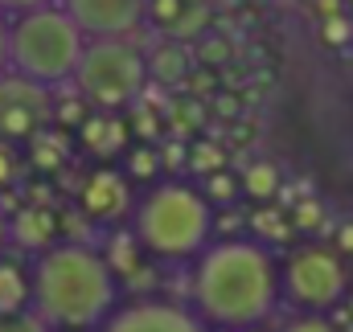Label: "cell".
Masks as SVG:
<instances>
[{
	"label": "cell",
	"mask_w": 353,
	"mask_h": 332,
	"mask_svg": "<svg viewBox=\"0 0 353 332\" xmlns=\"http://www.w3.org/2000/svg\"><path fill=\"white\" fill-rule=\"evenodd\" d=\"M197 70V58H193V45H181V41H157L148 50V83L161 86V90H185L189 79Z\"/></svg>",
	"instance_id": "cell-12"
},
{
	"label": "cell",
	"mask_w": 353,
	"mask_h": 332,
	"mask_svg": "<svg viewBox=\"0 0 353 332\" xmlns=\"http://www.w3.org/2000/svg\"><path fill=\"white\" fill-rule=\"evenodd\" d=\"M350 17H353V12H350Z\"/></svg>",
	"instance_id": "cell-41"
},
{
	"label": "cell",
	"mask_w": 353,
	"mask_h": 332,
	"mask_svg": "<svg viewBox=\"0 0 353 332\" xmlns=\"http://www.w3.org/2000/svg\"><path fill=\"white\" fill-rule=\"evenodd\" d=\"M90 115H94V107H90L74 86L54 90V127H62V132H79Z\"/></svg>",
	"instance_id": "cell-18"
},
{
	"label": "cell",
	"mask_w": 353,
	"mask_h": 332,
	"mask_svg": "<svg viewBox=\"0 0 353 332\" xmlns=\"http://www.w3.org/2000/svg\"><path fill=\"white\" fill-rule=\"evenodd\" d=\"M25 160L29 168H37V172H58V168L70 160V132H62V127H41L29 144H25Z\"/></svg>",
	"instance_id": "cell-14"
},
{
	"label": "cell",
	"mask_w": 353,
	"mask_h": 332,
	"mask_svg": "<svg viewBox=\"0 0 353 332\" xmlns=\"http://www.w3.org/2000/svg\"><path fill=\"white\" fill-rule=\"evenodd\" d=\"M99 332H214L193 304H181L169 295H132L115 308V316Z\"/></svg>",
	"instance_id": "cell-7"
},
{
	"label": "cell",
	"mask_w": 353,
	"mask_h": 332,
	"mask_svg": "<svg viewBox=\"0 0 353 332\" xmlns=\"http://www.w3.org/2000/svg\"><path fill=\"white\" fill-rule=\"evenodd\" d=\"M87 41L90 37L79 29V21L62 4L12 17L8 74H21V79L46 86V90H62V86L74 83L79 62L87 54Z\"/></svg>",
	"instance_id": "cell-4"
},
{
	"label": "cell",
	"mask_w": 353,
	"mask_h": 332,
	"mask_svg": "<svg viewBox=\"0 0 353 332\" xmlns=\"http://www.w3.org/2000/svg\"><path fill=\"white\" fill-rule=\"evenodd\" d=\"M201 193H205V201L214 205V209H234L239 205V197H243V180H239V172H214V176H205L201 180Z\"/></svg>",
	"instance_id": "cell-20"
},
{
	"label": "cell",
	"mask_w": 353,
	"mask_h": 332,
	"mask_svg": "<svg viewBox=\"0 0 353 332\" xmlns=\"http://www.w3.org/2000/svg\"><path fill=\"white\" fill-rule=\"evenodd\" d=\"M193 176H214V172H226V148L214 144V140H189V168Z\"/></svg>",
	"instance_id": "cell-21"
},
{
	"label": "cell",
	"mask_w": 353,
	"mask_h": 332,
	"mask_svg": "<svg viewBox=\"0 0 353 332\" xmlns=\"http://www.w3.org/2000/svg\"><path fill=\"white\" fill-rule=\"evenodd\" d=\"M0 332H54L37 312H21V316H0Z\"/></svg>",
	"instance_id": "cell-29"
},
{
	"label": "cell",
	"mask_w": 353,
	"mask_h": 332,
	"mask_svg": "<svg viewBox=\"0 0 353 332\" xmlns=\"http://www.w3.org/2000/svg\"><path fill=\"white\" fill-rule=\"evenodd\" d=\"M214 111H218L222 119H234V115H239V98H234V94H214Z\"/></svg>",
	"instance_id": "cell-34"
},
{
	"label": "cell",
	"mask_w": 353,
	"mask_h": 332,
	"mask_svg": "<svg viewBox=\"0 0 353 332\" xmlns=\"http://www.w3.org/2000/svg\"><path fill=\"white\" fill-rule=\"evenodd\" d=\"M243 180V197L255 201V205H271L279 197V185H283V172L275 160H251V165L239 172Z\"/></svg>",
	"instance_id": "cell-17"
},
{
	"label": "cell",
	"mask_w": 353,
	"mask_h": 332,
	"mask_svg": "<svg viewBox=\"0 0 353 332\" xmlns=\"http://www.w3.org/2000/svg\"><path fill=\"white\" fill-rule=\"evenodd\" d=\"M321 8V21H333V17H345V4L350 0H312Z\"/></svg>",
	"instance_id": "cell-35"
},
{
	"label": "cell",
	"mask_w": 353,
	"mask_h": 332,
	"mask_svg": "<svg viewBox=\"0 0 353 332\" xmlns=\"http://www.w3.org/2000/svg\"><path fill=\"white\" fill-rule=\"evenodd\" d=\"M189 98H197L201 103V94H214L218 90V79H214V70H193V79H189Z\"/></svg>",
	"instance_id": "cell-30"
},
{
	"label": "cell",
	"mask_w": 353,
	"mask_h": 332,
	"mask_svg": "<svg viewBox=\"0 0 353 332\" xmlns=\"http://www.w3.org/2000/svg\"><path fill=\"white\" fill-rule=\"evenodd\" d=\"M25 165H29V160L21 156V148L0 140V193H4V189H12V185L25 176Z\"/></svg>",
	"instance_id": "cell-26"
},
{
	"label": "cell",
	"mask_w": 353,
	"mask_h": 332,
	"mask_svg": "<svg viewBox=\"0 0 353 332\" xmlns=\"http://www.w3.org/2000/svg\"><path fill=\"white\" fill-rule=\"evenodd\" d=\"M288 214H292L296 234H300V230H304V234H316V230L325 226V205H321L316 197H300L296 205H288Z\"/></svg>",
	"instance_id": "cell-24"
},
{
	"label": "cell",
	"mask_w": 353,
	"mask_h": 332,
	"mask_svg": "<svg viewBox=\"0 0 353 332\" xmlns=\"http://www.w3.org/2000/svg\"><path fill=\"white\" fill-rule=\"evenodd\" d=\"M243 332H267V329H243Z\"/></svg>",
	"instance_id": "cell-39"
},
{
	"label": "cell",
	"mask_w": 353,
	"mask_h": 332,
	"mask_svg": "<svg viewBox=\"0 0 353 332\" xmlns=\"http://www.w3.org/2000/svg\"><path fill=\"white\" fill-rule=\"evenodd\" d=\"M283 295V262L251 234L214 238L193 262L189 304L214 332L263 329Z\"/></svg>",
	"instance_id": "cell-1"
},
{
	"label": "cell",
	"mask_w": 353,
	"mask_h": 332,
	"mask_svg": "<svg viewBox=\"0 0 353 332\" xmlns=\"http://www.w3.org/2000/svg\"><path fill=\"white\" fill-rule=\"evenodd\" d=\"M107 262H111V271L119 275V283H132L140 271H148V250L140 247V238L132 234V230H119V234H111V242H107Z\"/></svg>",
	"instance_id": "cell-16"
},
{
	"label": "cell",
	"mask_w": 353,
	"mask_h": 332,
	"mask_svg": "<svg viewBox=\"0 0 353 332\" xmlns=\"http://www.w3.org/2000/svg\"><path fill=\"white\" fill-rule=\"evenodd\" d=\"M8 33H12V17L0 12V79L8 74Z\"/></svg>",
	"instance_id": "cell-33"
},
{
	"label": "cell",
	"mask_w": 353,
	"mask_h": 332,
	"mask_svg": "<svg viewBox=\"0 0 353 332\" xmlns=\"http://www.w3.org/2000/svg\"><path fill=\"white\" fill-rule=\"evenodd\" d=\"M165 172L161 160V144H132L128 156H123V176L128 180H157Z\"/></svg>",
	"instance_id": "cell-19"
},
{
	"label": "cell",
	"mask_w": 353,
	"mask_h": 332,
	"mask_svg": "<svg viewBox=\"0 0 353 332\" xmlns=\"http://www.w3.org/2000/svg\"><path fill=\"white\" fill-rule=\"evenodd\" d=\"M185 4H205V0H185Z\"/></svg>",
	"instance_id": "cell-38"
},
{
	"label": "cell",
	"mask_w": 353,
	"mask_h": 332,
	"mask_svg": "<svg viewBox=\"0 0 353 332\" xmlns=\"http://www.w3.org/2000/svg\"><path fill=\"white\" fill-rule=\"evenodd\" d=\"M70 86L94 111H132L148 90V54L132 37L87 41V54Z\"/></svg>",
	"instance_id": "cell-5"
},
{
	"label": "cell",
	"mask_w": 353,
	"mask_h": 332,
	"mask_svg": "<svg viewBox=\"0 0 353 332\" xmlns=\"http://www.w3.org/2000/svg\"><path fill=\"white\" fill-rule=\"evenodd\" d=\"M79 144H83V152H90L103 165H111L115 156H128V148H132L128 111H94L79 127Z\"/></svg>",
	"instance_id": "cell-11"
},
{
	"label": "cell",
	"mask_w": 353,
	"mask_h": 332,
	"mask_svg": "<svg viewBox=\"0 0 353 332\" xmlns=\"http://www.w3.org/2000/svg\"><path fill=\"white\" fill-rule=\"evenodd\" d=\"M230 54H234V50H230V41H226V37H218V33H205V37L193 45V58H197L205 70L226 66V62H230Z\"/></svg>",
	"instance_id": "cell-23"
},
{
	"label": "cell",
	"mask_w": 353,
	"mask_h": 332,
	"mask_svg": "<svg viewBox=\"0 0 353 332\" xmlns=\"http://www.w3.org/2000/svg\"><path fill=\"white\" fill-rule=\"evenodd\" d=\"M165 119L173 123V140H185L189 132H197V127H201L205 107H201L197 98H181V103H173V107L165 111ZM185 144H189V140H185Z\"/></svg>",
	"instance_id": "cell-22"
},
{
	"label": "cell",
	"mask_w": 353,
	"mask_h": 332,
	"mask_svg": "<svg viewBox=\"0 0 353 332\" xmlns=\"http://www.w3.org/2000/svg\"><path fill=\"white\" fill-rule=\"evenodd\" d=\"M333 250H337L341 258L353 254V222H337V230H333Z\"/></svg>",
	"instance_id": "cell-32"
},
{
	"label": "cell",
	"mask_w": 353,
	"mask_h": 332,
	"mask_svg": "<svg viewBox=\"0 0 353 332\" xmlns=\"http://www.w3.org/2000/svg\"><path fill=\"white\" fill-rule=\"evenodd\" d=\"M321 41L329 50H350L353 45V17H333V21H321Z\"/></svg>",
	"instance_id": "cell-27"
},
{
	"label": "cell",
	"mask_w": 353,
	"mask_h": 332,
	"mask_svg": "<svg viewBox=\"0 0 353 332\" xmlns=\"http://www.w3.org/2000/svg\"><path fill=\"white\" fill-rule=\"evenodd\" d=\"M8 238H12L17 250L41 258L46 250H54L58 242H66V238H62V214H58L54 205L25 201V205H17V209L8 214Z\"/></svg>",
	"instance_id": "cell-10"
},
{
	"label": "cell",
	"mask_w": 353,
	"mask_h": 332,
	"mask_svg": "<svg viewBox=\"0 0 353 332\" xmlns=\"http://www.w3.org/2000/svg\"><path fill=\"white\" fill-rule=\"evenodd\" d=\"M33 267V312L54 332H99L123 304L119 275L90 242H58Z\"/></svg>",
	"instance_id": "cell-2"
},
{
	"label": "cell",
	"mask_w": 353,
	"mask_h": 332,
	"mask_svg": "<svg viewBox=\"0 0 353 332\" xmlns=\"http://www.w3.org/2000/svg\"><path fill=\"white\" fill-rule=\"evenodd\" d=\"M353 291L350 267L333 247L308 242L296 247L283 262V295L296 304V312H316L333 316Z\"/></svg>",
	"instance_id": "cell-6"
},
{
	"label": "cell",
	"mask_w": 353,
	"mask_h": 332,
	"mask_svg": "<svg viewBox=\"0 0 353 332\" xmlns=\"http://www.w3.org/2000/svg\"><path fill=\"white\" fill-rule=\"evenodd\" d=\"M136 205H140V197L132 193V180L123 176V168H115V165H99L79 185V214L87 218L90 226L132 222Z\"/></svg>",
	"instance_id": "cell-8"
},
{
	"label": "cell",
	"mask_w": 353,
	"mask_h": 332,
	"mask_svg": "<svg viewBox=\"0 0 353 332\" xmlns=\"http://www.w3.org/2000/svg\"><path fill=\"white\" fill-rule=\"evenodd\" d=\"M132 234L148 250V258L197 262L218 238V209L205 201L201 185L157 180L132 214Z\"/></svg>",
	"instance_id": "cell-3"
},
{
	"label": "cell",
	"mask_w": 353,
	"mask_h": 332,
	"mask_svg": "<svg viewBox=\"0 0 353 332\" xmlns=\"http://www.w3.org/2000/svg\"><path fill=\"white\" fill-rule=\"evenodd\" d=\"M247 230H251V238L263 242V247H283V242L296 238L292 214H288L283 205H255L251 218H247Z\"/></svg>",
	"instance_id": "cell-15"
},
{
	"label": "cell",
	"mask_w": 353,
	"mask_h": 332,
	"mask_svg": "<svg viewBox=\"0 0 353 332\" xmlns=\"http://www.w3.org/2000/svg\"><path fill=\"white\" fill-rule=\"evenodd\" d=\"M185 8H189L185 0H148V25L161 29V33L169 37V33L176 29V21L185 17Z\"/></svg>",
	"instance_id": "cell-25"
},
{
	"label": "cell",
	"mask_w": 353,
	"mask_h": 332,
	"mask_svg": "<svg viewBox=\"0 0 353 332\" xmlns=\"http://www.w3.org/2000/svg\"><path fill=\"white\" fill-rule=\"evenodd\" d=\"M33 312V267L21 258H0V316Z\"/></svg>",
	"instance_id": "cell-13"
},
{
	"label": "cell",
	"mask_w": 353,
	"mask_h": 332,
	"mask_svg": "<svg viewBox=\"0 0 353 332\" xmlns=\"http://www.w3.org/2000/svg\"><path fill=\"white\" fill-rule=\"evenodd\" d=\"M350 4H353V0H350Z\"/></svg>",
	"instance_id": "cell-40"
},
{
	"label": "cell",
	"mask_w": 353,
	"mask_h": 332,
	"mask_svg": "<svg viewBox=\"0 0 353 332\" xmlns=\"http://www.w3.org/2000/svg\"><path fill=\"white\" fill-rule=\"evenodd\" d=\"M279 332H341L333 324V316H316V312H296Z\"/></svg>",
	"instance_id": "cell-28"
},
{
	"label": "cell",
	"mask_w": 353,
	"mask_h": 332,
	"mask_svg": "<svg viewBox=\"0 0 353 332\" xmlns=\"http://www.w3.org/2000/svg\"><path fill=\"white\" fill-rule=\"evenodd\" d=\"M62 8L90 41L136 37V29L148 25V0H62Z\"/></svg>",
	"instance_id": "cell-9"
},
{
	"label": "cell",
	"mask_w": 353,
	"mask_h": 332,
	"mask_svg": "<svg viewBox=\"0 0 353 332\" xmlns=\"http://www.w3.org/2000/svg\"><path fill=\"white\" fill-rule=\"evenodd\" d=\"M50 4H62V0H0V12H8V17H25V12L50 8Z\"/></svg>",
	"instance_id": "cell-31"
},
{
	"label": "cell",
	"mask_w": 353,
	"mask_h": 332,
	"mask_svg": "<svg viewBox=\"0 0 353 332\" xmlns=\"http://www.w3.org/2000/svg\"><path fill=\"white\" fill-rule=\"evenodd\" d=\"M345 308H350V312H353V291H350V300H345Z\"/></svg>",
	"instance_id": "cell-37"
},
{
	"label": "cell",
	"mask_w": 353,
	"mask_h": 332,
	"mask_svg": "<svg viewBox=\"0 0 353 332\" xmlns=\"http://www.w3.org/2000/svg\"><path fill=\"white\" fill-rule=\"evenodd\" d=\"M12 247V238H8V214L0 209V258H4V250Z\"/></svg>",
	"instance_id": "cell-36"
}]
</instances>
